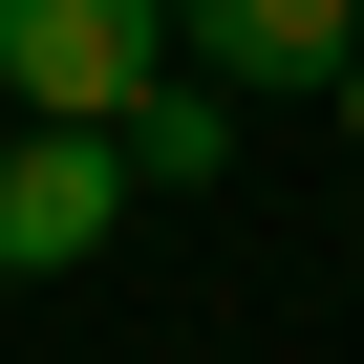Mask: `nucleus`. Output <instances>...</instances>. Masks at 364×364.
<instances>
[{"label":"nucleus","instance_id":"obj_1","mask_svg":"<svg viewBox=\"0 0 364 364\" xmlns=\"http://www.w3.org/2000/svg\"><path fill=\"white\" fill-rule=\"evenodd\" d=\"M0 86L22 129H129L171 86V0H0Z\"/></svg>","mask_w":364,"mask_h":364},{"label":"nucleus","instance_id":"obj_2","mask_svg":"<svg viewBox=\"0 0 364 364\" xmlns=\"http://www.w3.org/2000/svg\"><path fill=\"white\" fill-rule=\"evenodd\" d=\"M129 193H150L129 129H22V150H0V279H86L129 236Z\"/></svg>","mask_w":364,"mask_h":364},{"label":"nucleus","instance_id":"obj_3","mask_svg":"<svg viewBox=\"0 0 364 364\" xmlns=\"http://www.w3.org/2000/svg\"><path fill=\"white\" fill-rule=\"evenodd\" d=\"M193 86H343L364 65V0H171Z\"/></svg>","mask_w":364,"mask_h":364},{"label":"nucleus","instance_id":"obj_4","mask_svg":"<svg viewBox=\"0 0 364 364\" xmlns=\"http://www.w3.org/2000/svg\"><path fill=\"white\" fill-rule=\"evenodd\" d=\"M129 171H150V193H215V171H236V86H150L129 107Z\"/></svg>","mask_w":364,"mask_h":364},{"label":"nucleus","instance_id":"obj_5","mask_svg":"<svg viewBox=\"0 0 364 364\" xmlns=\"http://www.w3.org/2000/svg\"><path fill=\"white\" fill-rule=\"evenodd\" d=\"M343 150H364V65H343Z\"/></svg>","mask_w":364,"mask_h":364}]
</instances>
